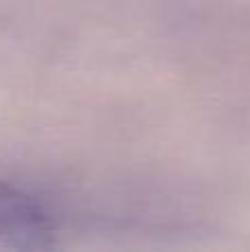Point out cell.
<instances>
[{"label": "cell", "instance_id": "6da1fadb", "mask_svg": "<svg viewBox=\"0 0 250 252\" xmlns=\"http://www.w3.org/2000/svg\"><path fill=\"white\" fill-rule=\"evenodd\" d=\"M56 223L38 199L0 182V252L47 250L53 246Z\"/></svg>", "mask_w": 250, "mask_h": 252}]
</instances>
